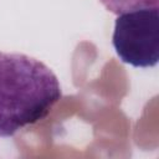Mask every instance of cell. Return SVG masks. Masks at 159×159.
<instances>
[{"instance_id":"cell-1","label":"cell","mask_w":159,"mask_h":159,"mask_svg":"<svg viewBox=\"0 0 159 159\" xmlns=\"http://www.w3.org/2000/svg\"><path fill=\"white\" fill-rule=\"evenodd\" d=\"M60 82L40 60L0 51V137L45 119L61 99Z\"/></svg>"},{"instance_id":"cell-2","label":"cell","mask_w":159,"mask_h":159,"mask_svg":"<svg viewBox=\"0 0 159 159\" xmlns=\"http://www.w3.org/2000/svg\"><path fill=\"white\" fill-rule=\"evenodd\" d=\"M112 42L122 62L140 68L155 66L159 61L158 7L118 15Z\"/></svg>"},{"instance_id":"cell-3","label":"cell","mask_w":159,"mask_h":159,"mask_svg":"<svg viewBox=\"0 0 159 159\" xmlns=\"http://www.w3.org/2000/svg\"><path fill=\"white\" fill-rule=\"evenodd\" d=\"M101 4L112 14L120 15L142 9H155L159 0H99Z\"/></svg>"}]
</instances>
